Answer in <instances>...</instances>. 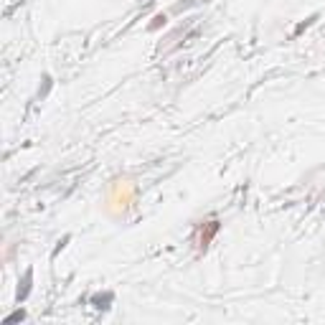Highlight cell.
I'll use <instances>...</instances> for the list:
<instances>
[{
    "label": "cell",
    "instance_id": "7a4b0ae2",
    "mask_svg": "<svg viewBox=\"0 0 325 325\" xmlns=\"http://www.w3.org/2000/svg\"><path fill=\"white\" fill-rule=\"evenodd\" d=\"M16 320H23V310H18V312H13V315H8V318H5V325L16 323Z\"/></svg>",
    "mask_w": 325,
    "mask_h": 325
},
{
    "label": "cell",
    "instance_id": "6da1fadb",
    "mask_svg": "<svg viewBox=\"0 0 325 325\" xmlns=\"http://www.w3.org/2000/svg\"><path fill=\"white\" fill-rule=\"evenodd\" d=\"M28 282H31V272H26V277H23V290H18V300H23L28 295Z\"/></svg>",
    "mask_w": 325,
    "mask_h": 325
}]
</instances>
